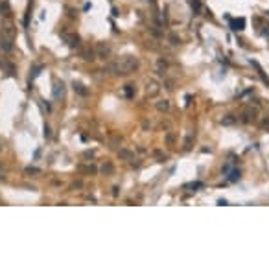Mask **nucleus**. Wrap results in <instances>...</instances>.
I'll list each match as a JSON object with an SVG mask.
<instances>
[{
    "label": "nucleus",
    "mask_w": 269,
    "mask_h": 271,
    "mask_svg": "<svg viewBox=\"0 0 269 271\" xmlns=\"http://www.w3.org/2000/svg\"><path fill=\"white\" fill-rule=\"evenodd\" d=\"M136 68H138V59L133 57V56H126L120 61L112 63V65L109 66V70H112V72H116V74H131Z\"/></svg>",
    "instance_id": "obj_1"
},
{
    "label": "nucleus",
    "mask_w": 269,
    "mask_h": 271,
    "mask_svg": "<svg viewBox=\"0 0 269 271\" xmlns=\"http://www.w3.org/2000/svg\"><path fill=\"white\" fill-rule=\"evenodd\" d=\"M0 46H2V50L9 52V50L13 48V39L7 37V35H2V33H0Z\"/></svg>",
    "instance_id": "obj_2"
},
{
    "label": "nucleus",
    "mask_w": 269,
    "mask_h": 271,
    "mask_svg": "<svg viewBox=\"0 0 269 271\" xmlns=\"http://www.w3.org/2000/svg\"><path fill=\"white\" fill-rule=\"evenodd\" d=\"M63 37L68 41L70 46H79V37H76V35H63Z\"/></svg>",
    "instance_id": "obj_3"
},
{
    "label": "nucleus",
    "mask_w": 269,
    "mask_h": 271,
    "mask_svg": "<svg viewBox=\"0 0 269 271\" xmlns=\"http://www.w3.org/2000/svg\"><path fill=\"white\" fill-rule=\"evenodd\" d=\"M2 35H7V37H11V39H15V30H13V26H4L2 28Z\"/></svg>",
    "instance_id": "obj_4"
},
{
    "label": "nucleus",
    "mask_w": 269,
    "mask_h": 271,
    "mask_svg": "<svg viewBox=\"0 0 269 271\" xmlns=\"http://www.w3.org/2000/svg\"><path fill=\"white\" fill-rule=\"evenodd\" d=\"M236 120H238V118H236L234 115H227V116H225L223 120H221V124H223V125H232V124H234Z\"/></svg>",
    "instance_id": "obj_5"
},
{
    "label": "nucleus",
    "mask_w": 269,
    "mask_h": 271,
    "mask_svg": "<svg viewBox=\"0 0 269 271\" xmlns=\"http://www.w3.org/2000/svg\"><path fill=\"white\" fill-rule=\"evenodd\" d=\"M243 26H245V21L243 19H238V21H232V30H243Z\"/></svg>",
    "instance_id": "obj_6"
},
{
    "label": "nucleus",
    "mask_w": 269,
    "mask_h": 271,
    "mask_svg": "<svg viewBox=\"0 0 269 271\" xmlns=\"http://www.w3.org/2000/svg\"><path fill=\"white\" fill-rule=\"evenodd\" d=\"M190 4H192V9L196 11V13H199V11H201V2H199V0H192Z\"/></svg>",
    "instance_id": "obj_7"
},
{
    "label": "nucleus",
    "mask_w": 269,
    "mask_h": 271,
    "mask_svg": "<svg viewBox=\"0 0 269 271\" xmlns=\"http://www.w3.org/2000/svg\"><path fill=\"white\" fill-rule=\"evenodd\" d=\"M157 107L161 109V111H168L170 103H168V101H166V100H162V101H159V103H157Z\"/></svg>",
    "instance_id": "obj_8"
},
{
    "label": "nucleus",
    "mask_w": 269,
    "mask_h": 271,
    "mask_svg": "<svg viewBox=\"0 0 269 271\" xmlns=\"http://www.w3.org/2000/svg\"><path fill=\"white\" fill-rule=\"evenodd\" d=\"M229 179H231V181H236V179H240V172H238V170H234L231 175H229Z\"/></svg>",
    "instance_id": "obj_9"
},
{
    "label": "nucleus",
    "mask_w": 269,
    "mask_h": 271,
    "mask_svg": "<svg viewBox=\"0 0 269 271\" xmlns=\"http://www.w3.org/2000/svg\"><path fill=\"white\" fill-rule=\"evenodd\" d=\"M126 92H127V96H131V94H133V89H131V85H127V90H126Z\"/></svg>",
    "instance_id": "obj_10"
},
{
    "label": "nucleus",
    "mask_w": 269,
    "mask_h": 271,
    "mask_svg": "<svg viewBox=\"0 0 269 271\" xmlns=\"http://www.w3.org/2000/svg\"><path fill=\"white\" fill-rule=\"evenodd\" d=\"M266 28H267V30H264V33H266V35H269V26H266Z\"/></svg>",
    "instance_id": "obj_11"
},
{
    "label": "nucleus",
    "mask_w": 269,
    "mask_h": 271,
    "mask_svg": "<svg viewBox=\"0 0 269 271\" xmlns=\"http://www.w3.org/2000/svg\"><path fill=\"white\" fill-rule=\"evenodd\" d=\"M267 15H269V11H267Z\"/></svg>",
    "instance_id": "obj_12"
}]
</instances>
